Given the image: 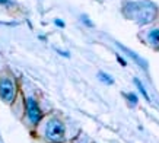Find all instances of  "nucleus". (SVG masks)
Listing matches in <instances>:
<instances>
[{
  "label": "nucleus",
  "mask_w": 159,
  "mask_h": 143,
  "mask_svg": "<svg viewBox=\"0 0 159 143\" xmlns=\"http://www.w3.org/2000/svg\"><path fill=\"white\" fill-rule=\"evenodd\" d=\"M117 60H118V63H120V64H123V66H125V64H127V63H125V60L123 57H120V56H117Z\"/></svg>",
  "instance_id": "obj_11"
},
{
  "label": "nucleus",
  "mask_w": 159,
  "mask_h": 143,
  "mask_svg": "<svg viewBox=\"0 0 159 143\" xmlns=\"http://www.w3.org/2000/svg\"><path fill=\"white\" fill-rule=\"evenodd\" d=\"M118 45H120V48H121V50H123V51H125V53H127V54H129V56H130V57H133V58H134V62L137 63V64H139L140 67H143V69H146V67H148V64H146V63L143 62V58L140 57V56H137L136 53H133V51H131V50H129V48H127V47H124V45H121V44H118Z\"/></svg>",
  "instance_id": "obj_4"
},
{
  "label": "nucleus",
  "mask_w": 159,
  "mask_h": 143,
  "mask_svg": "<svg viewBox=\"0 0 159 143\" xmlns=\"http://www.w3.org/2000/svg\"><path fill=\"white\" fill-rule=\"evenodd\" d=\"M98 77H99L104 83H107V85H112V83H114V79L111 76H108L107 73H104V72H99V73H98Z\"/></svg>",
  "instance_id": "obj_5"
},
{
  "label": "nucleus",
  "mask_w": 159,
  "mask_h": 143,
  "mask_svg": "<svg viewBox=\"0 0 159 143\" xmlns=\"http://www.w3.org/2000/svg\"><path fill=\"white\" fill-rule=\"evenodd\" d=\"M80 19H82L83 22H85V24L88 25V26H91V28H92V26H93V24H92V22H91V19H89L88 16H85V15H82V16H80Z\"/></svg>",
  "instance_id": "obj_9"
},
{
  "label": "nucleus",
  "mask_w": 159,
  "mask_h": 143,
  "mask_svg": "<svg viewBox=\"0 0 159 143\" xmlns=\"http://www.w3.org/2000/svg\"><path fill=\"white\" fill-rule=\"evenodd\" d=\"M66 136L64 124L58 118H51L45 126V137L53 143H61Z\"/></svg>",
  "instance_id": "obj_1"
},
{
  "label": "nucleus",
  "mask_w": 159,
  "mask_h": 143,
  "mask_svg": "<svg viewBox=\"0 0 159 143\" xmlns=\"http://www.w3.org/2000/svg\"><path fill=\"white\" fill-rule=\"evenodd\" d=\"M125 98L130 101L131 104H137V96L134 94H125Z\"/></svg>",
  "instance_id": "obj_8"
},
{
  "label": "nucleus",
  "mask_w": 159,
  "mask_h": 143,
  "mask_svg": "<svg viewBox=\"0 0 159 143\" xmlns=\"http://www.w3.org/2000/svg\"><path fill=\"white\" fill-rule=\"evenodd\" d=\"M26 114H28V118L32 124L39 123L41 120V111H39V107L37 104V101L34 98H26Z\"/></svg>",
  "instance_id": "obj_3"
},
{
  "label": "nucleus",
  "mask_w": 159,
  "mask_h": 143,
  "mask_svg": "<svg viewBox=\"0 0 159 143\" xmlns=\"http://www.w3.org/2000/svg\"><path fill=\"white\" fill-rule=\"evenodd\" d=\"M54 24L57 25L58 28H64V22H63L61 19H56V21H54Z\"/></svg>",
  "instance_id": "obj_10"
},
{
  "label": "nucleus",
  "mask_w": 159,
  "mask_h": 143,
  "mask_svg": "<svg viewBox=\"0 0 159 143\" xmlns=\"http://www.w3.org/2000/svg\"><path fill=\"white\" fill-rule=\"evenodd\" d=\"M0 5H7V6H10V5H12V2H10V0H0Z\"/></svg>",
  "instance_id": "obj_12"
},
{
  "label": "nucleus",
  "mask_w": 159,
  "mask_h": 143,
  "mask_svg": "<svg viewBox=\"0 0 159 143\" xmlns=\"http://www.w3.org/2000/svg\"><path fill=\"white\" fill-rule=\"evenodd\" d=\"M0 96L6 102H12L15 99V85L10 79H2L0 81Z\"/></svg>",
  "instance_id": "obj_2"
},
{
  "label": "nucleus",
  "mask_w": 159,
  "mask_h": 143,
  "mask_svg": "<svg viewBox=\"0 0 159 143\" xmlns=\"http://www.w3.org/2000/svg\"><path fill=\"white\" fill-rule=\"evenodd\" d=\"M134 83H136V86H137V89H139L140 92H142V95L145 96L146 99L149 101V95H148V92H146V89L143 88V85H142V82L139 81V79H134Z\"/></svg>",
  "instance_id": "obj_7"
},
{
  "label": "nucleus",
  "mask_w": 159,
  "mask_h": 143,
  "mask_svg": "<svg viewBox=\"0 0 159 143\" xmlns=\"http://www.w3.org/2000/svg\"><path fill=\"white\" fill-rule=\"evenodd\" d=\"M149 39L155 44H159V29H153L149 32Z\"/></svg>",
  "instance_id": "obj_6"
}]
</instances>
